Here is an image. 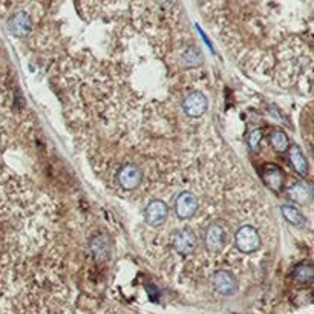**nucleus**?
I'll return each mask as SVG.
<instances>
[{"label": "nucleus", "mask_w": 314, "mask_h": 314, "mask_svg": "<svg viewBox=\"0 0 314 314\" xmlns=\"http://www.w3.org/2000/svg\"><path fill=\"white\" fill-rule=\"evenodd\" d=\"M288 198L297 204H308L311 199V187L305 183H294L288 189Z\"/></svg>", "instance_id": "f8f14e48"}, {"label": "nucleus", "mask_w": 314, "mask_h": 314, "mask_svg": "<svg viewBox=\"0 0 314 314\" xmlns=\"http://www.w3.org/2000/svg\"><path fill=\"white\" fill-rule=\"evenodd\" d=\"M270 144H272V147H273L276 152H279V153L287 152V150L290 149V141H288L287 133H285L284 130H279V129L272 132V135H270Z\"/></svg>", "instance_id": "2eb2a0df"}, {"label": "nucleus", "mask_w": 314, "mask_h": 314, "mask_svg": "<svg viewBox=\"0 0 314 314\" xmlns=\"http://www.w3.org/2000/svg\"><path fill=\"white\" fill-rule=\"evenodd\" d=\"M91 251L97 260H104L111 253V239L106 235H98L91 241Z\"/></svg>", "instance_id": "9b49d317"}, {"label": "nucleus", "mask_w": 314, "mask_h": 314, "mask_svg": "<svg viewBox=\"0 0 314 314\" xmlns=\"http://www.w3.org/2000/svg\"><path fill=\"white\" fill-rule=\"evenodd\" d=\"M235 242L239 251L242 253H253L260 247V236L257 230L251 226H242L238 229L235 235Z\"/></svg>", "instance_id": "f257e3e1"}, {"label": "nucleus", "mask_w": 314, "mask_h": 314, "mask_svg": "<svg viewBox=\"0 0 314 314\" xmlns=\"http://www.w3.org/2000/svg\"><path fill=\"white\" fill-rule=\"evenodd\" d=\"M143 181V172L141 169L133 164V163H127L124 164L120 172H118V183L123 189L126 190H133L137 189Z\"/></svg>", "instance_id": "6e6552de"}, {"label": "nucleus", "mask_w": 314, "mask_h": 314, "mask_svg": "<svg viewBox=\"0 0 314 314\" xmlns=\"http://www.w3.org/2000/svg\"><path fill=\"white\" fill-rule=\"evenodd\" d=\"M262 135H264L262 129H254V130L248 135V144H250L251 149H257L260 140H262Z\"/></svg>", "instance_id": "a211bd4d"}, {"label": "nucleus", "mask_w": 314, "mask_h": 314, "mask_svg": "<svg viewBox=\"0 0 314 314\" xmlns=\"http://www.w3.org/2000/svg\"><path fill=\"white\" fill-rule=\"evenodd\" d=\"M207 108H208V100H207V97H205L202 92H199V91H193V92H190V94L183 100V109H184V112H186L189 117H192V118H198V117L204 115L205 111H207Z\"/></svg>", "instance_id": "423d86ee"}, {"label": "nucleus", "mask_w": 314, "mask_h": 314, "mask_svg": "<svg viewBox=\"0 0 314 314\" xmlns=\"http://www.w3.org/2000/svg\"><path fill=\"white\" fill-rule=\"evenodd\" d=\"M169 218V207L161 199H153L147 204L144 210V219L152 227L163 226Z\"/></svg>", "instance_id": "7ed1b4c3"}, {"label": "nucleus", "mask_w": 314, "mask_h": 314, "mask_svg": "<svg viewBox=\"0 0 314 314\" xmlns=\"http://www.w3.org/2000/svg\"><path fill=\"white\" fill-rule=\"evenodd\" d=\"M262 180L265 183V186L279 193L284 187V183H285V176H284V172L278 167V166H273V164H268L265 166L264 169V173H262Z\"/></svg>", "instance_id": "9d476101"}, {"label": "nucleus", "mask_w": 314, "mask_h": 314, "mask_svg": "<svg viewBox=\"0 0 314 314\" xmlns=\"http://www.w3.org/2000/svg\"><path fill=\"white\" fill-rule=\"evenodd\" d=\"M312 278H314V270H312V265H309V264H300L293 270V279L296 282L311 284Z\"/></svg>", "instance_id": "dca6fc26"}, {"label": "nucleus", "mask_w": 314, "mask_h": 314, "mask_svg": "<svg viewBox=\"0 0 314 314\" xmlns=\"http://www.w3.org/2000/svg\"><path fill=\"white\" fill-rule=\"evenodd\" d=\"M212 285L215 291L221 296H235L238 293V281L233 276V273L227 270H219L212 278Z\"/></svg>", "instance_id": "39448f33"}, {"label": "nucleus", "mask_w": 314, "mask_h": 314, "mask_svg": "<svg viewBox=\"0 0 314 314\" xmlns=\"http://www.w3.org/2000/svg\"><path fill=\"white\" fill-rule=\"evenodd\" d=\"M183 62L187 66H199L202 63V54H201L199 48H196V46L189 48L186 51V54L183 56Z\"/></svg>", "instance_id": "f3484780"}, {"label": "nucleus", "mask_w": 314, "mask_h": 314, "mask_svg": "<svg viewBox=\"0 0 314 314\" xmlns=\"http://www.w3.org/2000/svg\"><path fill=\"white\" fill-rule=\"evenodd\" d=\"M198 212V198L192 192H181L175 201V213L180 219H190Z\"/></svg>", "instance_id": "0eeeda50"}, {"label": "nucleus", "mask_w": 314, "mask_h": 314, "mask_svg": "<svg viewBox=\"0 0 314 314\" xmlns=\"http://www.w3.org/2000/svg\"><path fill=\"white\" fill-rule=\"evenodd\" d=\"M281 212H282L284 219H285L287 222H290L291 226L299 227V226H302V224L305 222V216L302 215V212L299 210V208H296L294 205H288V204H285V205L281 207Z\"/></svg>", "instance_id": "4468645a"}, {"label": "nucleus", "mask_w": 314, "mask_h": 314, "mask_svg": "<svg viewBox=\"0 0 314 314\" xmlns=\"http://www.w3.org/2000/svg\"><path fill=\"white\" fill-rule=\"evenodd\" d=\"M172 245H173L175 251L180 253L181 256H189V254L195 253V250L198 247V239H196V235L190 229H181L173 233Z\"/></svg>", "instance_id": "20e7f679"}, {"label": "nucleus", "mask_w": 314, "mask_h": 314, "mask_svg": "<svg viewBox=\"0 0 314 314\" xmlns=\"http://www.w3.org/2000/svg\"><path fill=\"white\" fill-rule=\"evenodd\" d=\"M290 163L299 175H302V176L308 175V169H309L308 161H306L305 155L302 153V150L297 146H293L290 149Z\"/></svg>", "instance_id": "ddd939ff"}, {"label": "nucleus", "mask_w": 314, "mask_h": 314, "mask_svg": "<svg viewBox=\"0 0 314 314\" xmlns=\"http://www.w3.org/2000/svg\"><path fill=\"white\" fill-rule=\"evenodd\" d=\"M227 242V229L219 224V222H213L207 227L205 230V236H204V244L205 248L212 253H218L224 248Z\"/></svg>", "instance_id": "f03ea898"}, {"label": "nucleus", "mask_w": 314, "mask_h": 314, "mask_svg": "<svg viewBox=\"0 0 314 314\" xmlns=\"http://www.w3.org/2000/svg\"><path fill=\"white\" fill-rule=\"evenodd\" d=\"M8 29L16 37H23L32 29V17L26 11H19L11 16L8 22Z\"/></svg>", "instance_id": "1a4fd4ad"}]
</instances>
